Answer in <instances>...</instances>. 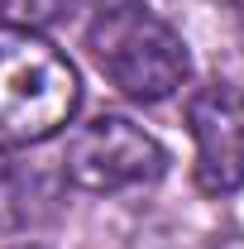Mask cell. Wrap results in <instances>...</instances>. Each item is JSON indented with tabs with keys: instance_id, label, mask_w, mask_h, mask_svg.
I'll return each mask as SVG.
<instances>
[{
	"instance_id": "6da1fadb",
	"label": "cell",
	"mask_w": 244,
	"mask_h": 249,
	"mask_svg": "<svg viewBox=\"0 0 244 249\" xmlns=\"http://www.w3.org/2000/svg\"><path fill=\"white\" fill-rule=\"evenodd\" d=\"M87 48L105 72V82L144 106L168 101L192 77V53L182 34L163 15H153L144 0H120L101 10L87 29Z\"/></svg>"
},
{
	"instance_id": "7a4b0ae2",
	"label": "cell",
	"mask_w": 244,
	"mask_h": 249,
	"mask_svg": "<svg viewBox=\"0 0 244 249\" xmlns=\"http://www.w3.org/2000/svg\"><path fill=\"white\" fill-rule=\"evenodd\" d=\"M82 106V77L48 38L0 24V139L43 144Z\"/></svg>"
},
{
	"instance_id": "3957f363",
	"label": "cell",
	"mask_w": 244,
	"mask_h": 249,
	"mask_svg": "<svg viewBox=\"0 0 244 249\" xmlns=\"http://www.w3.org/2000/svg\"><path fill=\"white\" fill-rule=\"evenodd\" d=\"M62 173L82 192H134L168 173V149L129 115H96L67 134Z\"/></svg>"
},
{
	"instance_id": "277c9868",
	"label": "cell",
	"mask_w": 244,
	"mask_h": 249,
	"mask_svg": "<svg viewBox=\"0 0 244 249\" xmlns=\"http://www.w3.org/2000/svg\"><path fill=\"white\" fill-rule=\"evenodd\" d=\"M187 129L196 139V187L206 196H230L244 187V91L230 82H206L187 101Z\"/></svg>"
},
{
	"instance_id": "5b68a950",
	"label": "cell",
	"mask_w": 244,
	"mask_h": 249,
	"mask_svg": "<svg viewBox=\"0 0 244 249\" xmlns=\"http://www.w3.org/2000/svg\"><path fill=\"white\" fill-rule=\"evenodd\" d=\"M72 10H77V0H0V24L38 34L48 24H62Z\"/></svg>"
},
{
	"instance_id": "8992f818",
	"label": "cell",
	"mask_w": 244,
	"mask_h": 249,
	"mask_svg": "<svg viewBox=\"0 0 244 249\" xmlns=\"http://www.w3.org/2000/svg\"><path fill=\"white\" fill-rule=\"evenodd\" d=\"M220 249H244V240H225V245H220Z\"/></svg>"
},
{
	"instance_id": "52a82bcc",
	"label": "cell",
	"mask_w": 244,
	"mask_h": 249,
	"mask_svg": "<svg viewBox=\"0 0 244 249\" xmlns=\"http://www.w3.org/2000/svg\"><path fill=\"white\" fill-rule=\"evenodd\" d=\"M19 249H43V245H19Z\"/></svg>"
},
{
	"instance_id": "ba28073f",
	"label": "cell",
	"mask_w": 244,
	"mask_h": 249,
	"mask_svg": "<svg viewBox=\"0 0 244 249\" xmlns=\"http://www.w3.org/2000/svg\"><path fill=\"white\" fill-rule=\"evenodd\" d=\"M240 48H244V24H240Z\"/></svg>"
},
{
	"instance_id": "9c48e42d",
	"label": "cell",
	"mask_w": 244,
	"mask_h": 249,
	"mask_svg": "<svg viewBox=\"0 0 244 249\" xmlns=\"http://www.w3.org/2000/svg\"><path fill=\"white\" fill-rule=\"evenodd\" d=\"M225 5H244V0H225Z\"/></svg>"
}]
</instances>
